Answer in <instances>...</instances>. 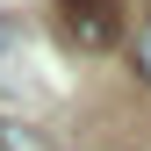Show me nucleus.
Wrapping results in <instances>:
<instances>
[{
  "label": "nucleus",
  "instance_id": "obj_1",
  "mask_svg": "<svg viewBox=\"0 0 151 151\" xmlns=\"http://www.w3.org/2000/svg\"><path fill=\"white\" fill-rule=\"evenodd\" d=\"M58 36L72 50H108L122 36V0H58Z\"/></svg>",
  "mask_w": 151,
  "mask_h": 151
},
{
  "label": "nucleus",
  "instance_id": "obj_2",
  "mask_svg": "<svg viewBox=\"0 0 151 151\" xmlns=\"http://www.w3.org/2000/svg\"><path fill=\"white\" fill-rule=\"evenodd\" d=\"M22 72H29V58H22V29L0 14V86H22Z\"/></svg>",
  "mask_w": 151,
  "mask_h": 151
},
{
  "label": "nucleus",
  "instance_id": "obj_3",
  "mask_svg": "<svg viewBox=\"0 0 151 151\" xmlns=\"http://www.w3.org/2000/svg\"><path fill=\"white\" fill-rule=\"evenodd\" d=\"M129 58H137V79L151 86V14L137 22V36H129Z\"/></svg>",
  "mask_w": 151,
  "mask_h": 151
}]
</instances>
